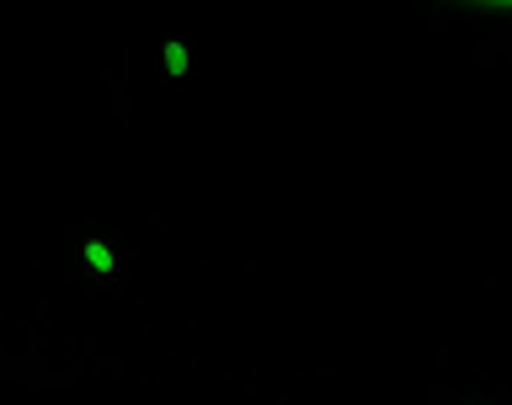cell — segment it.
<instances>
[{
  "label": "cell",
  "mask_w": 512,
  "mask_h": 405,
  "mask_svg": "<svg viewBox=\"0 0 512 405\" xmlns=\"http://www.w3.org/2000/svg\"><path fill=\"white\" fill-rule=\"evenodd\" d=\"M475 6H496V11H512V0H475Z\"/></svg>",
  "instance_id": "cell-1"
}]
</instances>
